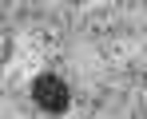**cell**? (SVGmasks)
<instances>
[{
	"mask_svg": "<svg viewBox=\"0 0 147 119\" xmlns=\"http://www.w3.org/2000/svg\"><path fill=\"white\" fill-rule=\"evenodd\" d=\"M32 99H36V107H44L48 115H60V111H68V103H72V91H68V83L60 79V75H36V83H32Z\"/></svg>",
	"mask_w": 147,
	"mask_h": 119,
	"instance_id": "obj_1",
	"label": "cell"
}]
</instances>
